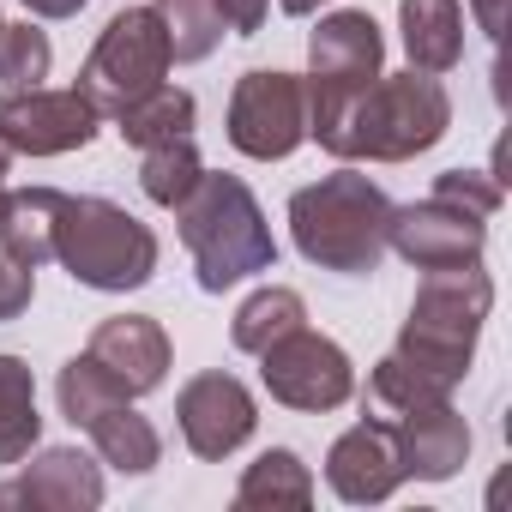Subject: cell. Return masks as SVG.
<instances>
[{
	"instance_id": "1",
	"label": "cell",
	"mask_w": 512,
	"mask_h": 512,
	"mask_svg": "<svg viewBox=\"0 0 512 512\" xmlns=\"http://www.w3.org/2000/svg\"><path fill=\"white\" fill-rule=\"evenodd\" d=\"M308 133L344 163H410L452 127V97L434 73H380L362 91H308Z\"/></svg>"
},
{
	"instance_id": "2",
	"label": "cell",
	"mask_w": 512,
	"mask_h": 512,
	"mask_svg": "<svg viewBox=\"0 0 512 512\" xmlns=\"http://www.w3.org/2000/svg\"><path fill=\"white\" fill-rule=\"evenodd\" d=\"M175 217H181V247L193 253L199 290H211V296L278 266L272 223L241 175H199V187L175 205Z\"/></svg>"
},
{
	"instance_id": "3",
	"label": "cell",
	"mask_w": 512,
	"mask_h": 512,
	"mask_svg": "<svg viewBox=\"0 0 512 512\" xmlns=\"http://www.w3.org/2000/svg\"><path fill=\"white\" fill-rule=\"evenodd\" d=\"M386 223H392V199L356 169L320 175L314 187L290 199V235L302 247V260L320 272H344V278L380 272Z\"/></svg>"
},
{
	"instance_id": "4",
	"label": "cell",
	"mask_w": 512,
	"mask_h": 512,
	"mask_svg": "<svg viewBox=\"0 0 512 512\" xmlns=\"http://www.w3.org/2000/svg\"><path fill=\"white\" fill-rule=\"evenodd\" d=\"M494 308V284L476 266H446V272H428L416 302H410V320L398 332V362L422 368L428 380L440 386H458L470 374V356H476V338H482V320Z\"/></svg>"
},
{
	"instance_id": "5",
	"label": "cell",
	"mask_w": 512,
	"mask_h": 512,
	"mask_svg": "<svg viewBox=\"0 0 512 512\" xmlns=\"http://www.w3.org/2000/svg\"><path fill=\"white\" fill-rule=\"evenodd\" d=\"M55 260L67 266L73 284L85 290H139L157 272V235L115 199H91V193H61L55 205Z\"/></svg>"
},
{
	"instance_id": "6",
	"label": "cell",
	"mask_w": 512,
	"mask_h": 512,
	"mask_svg": "<svg viewBox=\"0 0 512 512\" xmlns=\"http://www.w3.org/2000/svg\"><path fill=\"white\" fill-rule=\"evenodd\" d=\"M169 67H175V55H169V37H163L157 7H127V13H115L103 25L91 61L79 73V91L103 115H121L127 103H139L145 91H157Z\"/></svg>"
},
{
	"instance_id": "7",
	"label": "cell",
	"mask_w": 512,
	"mask_h": 512,
	"mask_svg": "<svg viewBox=\"0 0 512 512\" xmlns=\"http://www.w3.org/2000/svg\"><path fill=\"white\" fill-rule=\"evenodd\" d=\"M308 139V97L296 73H272L253 67L235 79L229 97V145L253 163H278Z\"/></svg>"
},
{
	"instance_id": "8",
	"label": "cell",
	"mask_w": 512,
	"mask_h": 512,
	"mask_svg": "<svg viewBox=\"0 0 512 512\" xmlns=\"http://www.w3.org/2000/svg\"><path fill=\"white\" fill-rule=\"evenodd\" d=\"M260 380H266V392H272L278 404H290V410H338V404L356 392L350 356H344L332 338L308 332V326H296L290 338H278L272 350H260Z\"/></svg>"
},
{
	"instance_id": "9",
	"label": "cell",
	"mask_w": 512,
	"mask_h": 512,
	"mask_svg": "<svg viewBox=\"0 0 512 512\" xmlns=\"http://www.w3.org/2000/svg\"><path fill=\"white\" fill-rule=\"evenodd\" d=\"M103 127V109L73 85V91H25L13 103H0V145L19 157H61L91 145Z\"/></svg>"
},
{
	"instance_id": "10",
	"label": "cell",
	"mask_w": 512,
	"mask_h": 512,
	"mask_svg": "<svg viewBox=\"0 0 512 512\" xmlns=\"http://www.w3.org/2000/svg\"><path fill=\"white\" fill-rule=\"evenodd\" d=\"M488 223L446 205V199H422V205H392L386 223V247H398L416 272H446V266H476L482 260Z\"/></svg>"
},
{
	"instance_id": "11",
	"label": "cell",
	"mask_w": 512,
	"mask_h": 512,
	"mask_svg": "<svg viewBox=\"0 0 512 512\" xmlns=\"http://www.w3.org/2000/svg\"><path fill=\"white\" fill-rule=\"evenodd\" d=\"M175 422H181V440L193 446V458L217 464L235 446H247V434L260 428V410H253V392L235 374H199V380L181 386Z\"/></svg>"
},
{
	"instance_id": "12",
	"label": "cell",
	"mask_w": 512,
	"mask_h": 512,
	"mask_svg": "<svg viewBox=\"0 0 512 512\" xmlns=\"http://www.w3.org/2000/svg\"><path fill=\"white\" fill-rule=\"evenodd\" d=\"M386 67V37L368 13H326L308 37V91H362Z\"/></svg>"
},
{
	"instance_id": "13",
	"label": "cell",
	"mask_w": 512,
	"mask_h": 512,
	"mask_svg": "<svg viewBox=\"0 0 512 512\" xmlns=\"http://www.w3.org/2000/svg\"><path fill=\"white\" fill-rule=\"evenodd\" d=\"M0 506L31 512H91L103 506V470L79 446H49L37 464H25L13 482H0Z\"/></svg>"
},
{
	"instance_id": "14",
	"label": "cell",
	"mask_w": 512,
	"mask_h": 512,
	"mask_svg": "<svg viewBox=\"0 0 512 512\" xmlns=\"http://www.w3.org/2000/svg\"><path fill=\"white\" fill-rule=\"evenodd\" d=\"M85 356L121 386V398H145V392H157V386L169 380V338H163V326L145 320V314H115V320H103V326L91 332V350H85Z\"/></svg>"
},
{
	"instance_id": "15",
	"label": "cell",
	"mask_w": 512,
	"mask_h": 512,
	"mask_svg": "<svg viewBox=\"0 0 512 512\" xmlns=\"http://www.w3.org/2000/svg\"><path fill=\"white\" fill-rule=\"evenodd\" d=\"M392 434V452H398V470L416 476V482H446L464 470L470 458V422L446 404H428V410H410L398 422H380Z\"/></svg>"
},
{
	"instance_id": "16",
	"label": "cell",
	"mask_w": 512,
	"mask_h": 512,
	"mask_svg": "<svg viewBox=\"0 0 512 512\" xmlns=\"http://www.w3.org/2000/svg\"><path fill=\"white\" fill-rule=\"evenodd\" d=\"M326 482H332V494L350 500V506L386 500V494L404 482L398 452H392V434H386L380 422H356L350 434H338L332 452H326Z\"/></svg>"
},
{
	"instance_id": "17",
	"label": "cell",
	"mask_w": 512,
	"mask_h": 512,
	"mask_svg": "<svg viewBox=\"0 0 512 512\" xmlns=\"http://www.w3.org/2000/svg\"><path fill=\"white\" fill-rule=\"evenodd\" d=\"M398 31H404V55L416 73L440 79L464 61V7L458 0H404Z\"/></svg>"
},
{
	"instance_id": "18",
	"label": "cell",
	"mask_w": 512,
	"mask_h": 512,
	"mask_svg": "<svg viewBox=\"0 0 512 512\" xmlns=\"http://www.w3.org/2000/svg\"><path fill=\"white\" fill-rule=\"evenodd\" d=\"M55 187H13L0 199V253H13L19 266H49L55 260Z\"/></svg>"
},
{
	"instance_id": "19",
	"label": "cell",
	"mask_w": 512,
	"mask_h": 512,
	"mask_svg": "<svg viewBox=\"0 0 512 512\" xmlns=\"http://www.w3.org/2000/svg\"><path fill=\"white\" fill-rule=\"evenodd\" d=\"M302 506H314V476L290 446L260 452L235 488V512H302Z\"/></svg>"
},
{
	"instance_id": "20",
	"label": "cell",
	"mask_w": 512,
	"mask_h": 512,
	"mask_svg": "<svg viewBox=\"0 0 512 512\" xmlns=\"http://www.w3.org/2000/svg\"><path fill=\"white\" fill-rule=\"evenodd\" d=\"M85 434H91L97 458H103L109 470H127V476H145V470H157V458H163V440H157V428L133 410V398H127V404H109L103 416H91Z\"/></svg>"
},
{
	"instance_id": "21",
	"label": "cell",
	"mask_w": 512,
	"mask_h": 512,
	"mask_svg": "<svg viewBox=\"0 0 512 512\" xmlns=\"http://www.w3.org/2000/svg\"><path fill=\"white\" fill-rule=\"evenodd\" d=\"M446 398H452V386H440V380H428L422 368L386 356V362H374V374H368L362 416H368V422H398V416L428 410V404H446Z\"/></svg>"
},
{
	"instance_id": "22",
	"label": "cell",
	"mask_w": 512,
	"mask_h": 512,
	"mask_svg": "<svg viewBox=\"0 0 512 512\" xmlns=\"http://www.w3.org/2000/svg\"><path fill=\"white\" fill-rule=\"evenodd\" d=\"M43 434V416H37V380L19 356H0V464H19L31 458Z\"/></svg>"
},
{
	"instance_id": "23",
	"label": "cell",
	"mask_w": 512,
	"mask_h": 512,
	"mask_svg": "<svg viewBox=\"0 0 512 512\" xmlns=\"http://www.w3.org/2000/svg\"><path fill=\"white\" fill-rule=\"evenodd\" d=\"M296 326H308V308H302V296H296V290H284V284H272V290H253V296L235 308V326H229V338H235V350L260 356V350H272L278 338H290Z\"/></svg>"
},
{
	"instance_id": "24",
	"label": "cell",
	"mask_w": 512,
	"mask_h": 512,
	"mask_svg": "<svg viewBox=\"0 0 512 512\" xmlns=\"http://www.w3.org/2000/svg\"><path fill=\"white\" fill-rule=\"evenodd\" d=\"M193 115H199L193 91L157 85V91H145L139 103H127L115 121H121V139L145 151V145H163V139H187V133H193Z\"/></svg>"
},
{
	"instance_id": "25",
	"label": "cell",
	"mask_w": 512,
	"mask_h": 512,
	"mask_svg": "<svg viewBox=\"0 0 512 512\" xmlns=\"http://www.w3.org/2000/svg\"><path fill=\"white\" fill-rule=\"evenodd\" d=\"M199 175H205V163H199L193 139H163V145H145L139 187H145V199H151V205L175 211V205L199 187Z\"/></svg>"
},
{
	"instance_id": "26",
	"label": "cell",
	"mask_w": 512,
	"mask_h": 512,
	"mask_svg": "<svg viewBox=\"0 0 512 512\" xmlns=\"http://www.w3.org/2000/svg\"><path fill=\"white\" fill-rule=\"evenodd\" d=\"M157 19H163V37H169V55L175 61H205L217 43H223V13L217 0H151Z\"/></svg>"
},
{
	"instance_id": "27",
	"label": "cell",
	"mask_w": 512,
	"mask_h": 512,
	"mask_svg": "<svg viewBox=\"0 0 512 512\" xmlns=\"http://www.w3.org/2000/svg\"><path fill=\"white\" fill-rule=\"evenodd\" d=\"M49 61H55V49L37 25H0V103L37 91L49 79Z\"/></svg>"
},
{
	"instance_id": "28",
	"label": "cell",
	"mask_w": 512,
	"mask_h": 512,
	"mask_svg": "<svg viewBox=\"0 0 512 512\" xmlns=\"http://www.w3.org/2000/svg\"><path fill=\"white\" fill-rule=\"evenodd\" d=\"M55 398H61V416H67L73 428H85V422H91V416H103L109 404H127V398H121V386H115L91 356H73V362L61 368Z\"/></svg>"
},
{
	"instance_id": "29",
	"label": "cell",
	"mask_w": 512,
	"mask_h": 512,
	"mask_svg": "<svg viewBox=\"0 0 512 512\" xmlns=\"http://www.w3.org/2000/svg\"><path fill=\"white\" fill-rule=\"evenodd\" d=\"M428 199H446V205H458V211H470V217L488 223L500 211V181H488L476 169H446V175H434V193Z\"/></svg>"
},
{
	"instance_id": "30",
	"label": "cell",
	"mask_w": 512,
	"mask_h": 512,
	"mask_svg": "<svg viewBox=\"0 0 512 512\" xmlns=\"http://www.w3.org/2000/svg\"><path fill=\"white\" fill-rule=\"evenodd\" d=\"M31 296H37V272L19 266L13 253H0V326L19 320V314L31 308Z\"/></svg>"
},
{
	"instance_id": "31",
	"label": "cell",
	"mask_w": 512,
	"mask_h": 512,
	"mask_svg": "<svg viewBox=\"0 0 512 512\" xmlns=\"http://www.w3.org/2000/svg\"><path fill=\"white\" fill-rule=\"evenodd\" d=\"M217 13H223V31L253 37V31L266 25V0H217Z\"/></svg>"
},
{
	"instance_id": "32",
	"label": "cell",
	"mask_w": 512,
	"mask_h": 512,
	"mask_svg": "<svg viewBox=\"0 0 512 512\" xmlns=\"http://www.w3.org/2000/svg\"><path fill=\"white\" fill-rule=\"evenodd\" d=\"M470 13H476V31L500 37V31H506V13H512V0H470Z\"/></svg>"
},
{
	"instance_id": "33",
	"label": "cell",
	"mask_w": 512,
	"mask_h": 512,
	"mask_svg": "<svg viewBox=\"0 0 512 512\" xmlns=\"http://www.w3.org/2000/svg\"><path fill=\"white\" fill-rule=\"evenodd\" d=\"M25 7H31L37 19H73V13L85 7V0H25Z\"/></svg>"
},
{
	"instance_id": "34",
	"label": "cell",
	"mask_w": 512,
	"mask_h": 512,
	"mask_svg": "<svg viewBox=\"0 0 512 512\" xmlns=\"http://www.w3.org/2000/svg\"><path fill=\"white\" fill-rule=\"evenodd\" d=\"M278 7H284V13H290V19H314V13H320V7H326V0H278Z\"/></svg>"
},
{
	"instance_id": "35",
	"label": "cell",
	"mask_w": 512,
	"mask_h": 512,
	"mask_svg": "<svg viewBox=\"0 0 512 512\" xmlns=\"http://www.w3.org/2000/svg\"><path fill=\"white\" fill-rule=\"evenodd\" d=\"M7 169H13V151L0 145V199H7Z\"/></svg>"
},
{
	"instance_id": "36",
	"label": "cell",
	"mask_w": 512,
	"mask_h": 512,
	"mask_svg": "<svg viewBox=\"0 0 512 512\" xmlns=\"http://www.w3.org/2000/svg\"><path fill=\"white\" fill-rule=\"evenodd\" d=\"M0 25H7V19H0Z\"/></svg>"
}]
</instances>
